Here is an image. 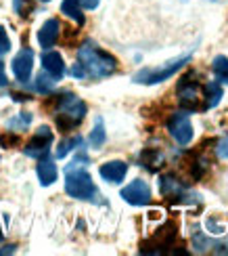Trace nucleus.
<instances>
[{"label": "nucleus", "instance_id": "1", "mask_svg": "<svg viewBox=\"0 0 228 256\" xmlns=\"http://www.w3.org/2000/svg\"><path fill=\"white\" fill-rule=\"evenodd\" d=\"M78 66L84 70L86 76L92 78H107L115 74L117 70V61L113 55L101 50L92 42H84V44L78 48Z\"/></svg>", "mask_w": 228, "mask_h": 256}, {"label": "nucleus", "instance_id": "2", "mask_svg": "<svg viewBox=\"0 0 228 256\" xmlns=\"http://www.w3.org/2000/svg\"><path fill=\"white\" fill-rule=\"evenodd\" d=\"M57 105V128L61 132H69L78 126L86 116V103L73 92H63L55 99Z\"/></svg>", "mask_w": 228, "mask_h": 256}, {"label": "nucleus", "instance_id": "3", "mask_svg": "<svg viewBox=\"0 0 228 256\" xmlns=\"http://www.w3.org/2000/svg\"><path fill=\"white\" fill-rule=\"evenodd\" d=\"M82 160H73V164L67 166V172H65V191L75 200H94L96 187L92 183L90 174L80 164Z\"/></svg>", "mask_w": 228, "mask_h": 256}, {"label": "nucleus", "instance_id": "4", "mask_svg": "<svg viewBox=\"0 0 228 256\" xmlns=\"http://www.w3.org/2000/svg\"><path fill=\"white\" fill-rule=\"evenodd\" d=\"M193 74H187L178 82V103L182 110L187 112H203L205 110V97L203 86L197 80H191Z\"/></svg>", "mask_w": 228, "mask_h": 256}, {"label": "nucleus", "instance_id": "5", "mask_svg": "<svg viewBox=\"0 0 228 256\" xmlns=\"http://www.w3.org/2000/svg\"><path fill=\"white\" fill-rule=\"evenodd\" d=\"M189 61H191V55H184V57H180V59L168 61L166 66H161V68H145V70H140L138 74H134L132 80H134L136 84H159V82L172 78L174 74H176L180 68L187 66Z\"/></svg>", "mask_w": 228, "mask_h": 256}, {"label": "nucleus", "instance_id": "6", "mask_svg": "<svg viewBox=\"0 0 228 256\" xmlns=\"http://www.w3.org/2000/svg\"><path fill=\"white\" fill-rule=\"evenodd\" d=\"M176 225L174 222H166L151 240H147L143 246H140V252L143 254H164L168 248L174 246V240H176Z\"/></svg>", "mask_w": 228, "mask_h": 256}, {"label": "nucleus", "instance_id": "7", "mask_svg": "<svg viewBox=\"0 0 228 256\" xmlns=\"http://www.w3.org/2000/svg\"><path fill=\"white\" fill-rule=\"evenodd\" d=\"M168 130L172 134V138L180 145H189L193 141V124L189 120L187 114H172V118L168 120Z\"/></svg>", "mask_w": 228, "mask_h": 256}, {"label": "nucleus", "instance_id": "8", "mask_svg": "<svg viewBox=\"0 0 228 256\" xmlns=\"http://www.w3.org/2000/svg\"><path fill=\"white\" fill-rule=\"evenodd\" d=\"M50 145H52V130L48 126H40L36 130V136L23 147V152L29 158H42V156L48 154Z\"/></svg>", "mask_w": 228, "mask_h": 256}, {"label": "nucleus", "instance_id": "9", "mask_svg": "<svg viewBox=\"0 0 228 256\" xmlns=\"http://www.w3.org/2000/svg\"><path fill=\"white\" fill-rule=\"evenodd\" d=\"M122 198L132 206H147L151 202V189H149V185L145 183V180L136 178L128 187L122 189Z\"/></svg>", "mask_w": 228, "mask_h": 256}, {"label": "nucleus", "instance_id": "10", "mask_svg": "<svg viewBox=\"0 0 228 256\" xmlns=\"http://www.w3.org/2000/svg\"><path fill=\"white\" fill-rule=\"evenodd\" d=\"M10 68H13V74L19 82H27L29 76H31V70H34V52L29 48H21L13 63H10Z\"/></svg>", "mask_w": 228, "mask_h": 256}, {"label": "nucleus", "instance_id": "11", "mask_svg": "<svg viewBox=\"0 0 228 256\" xmlns=\"http://www.w3.org/2000/svg\"><path fill=\"white\" fill-rule=\"evenodd\" d=\"M59 34H61V24H59V19H48L46 24L40 28V32H38V42H40V46H42V48L55 46L57 40H59Z\"/></svg>", "mask_w": 228, "mask_h": 256}, {"label": "nucleus", "instance_id": "12", "mask_svg": "<svg viewBox=\"0 0 228 256\" xmlns=\"http://www.w3.org/2000/svg\"><path fill=\"white\" fill-rule=\"evenodd\" d=\"M101 176L107 180V183H122L126 172H128V164L119 162V160H113V162H107L99 168Z\"/></svg>", "mask_w": 228, "mask_h": 256}, {"label": "nucleus", "instance_id": "13", "mask_svg": "<svg viewBox=\"0 0 228 256\" xmlns=\"http://www.w3.org/2000/svg\"><path fill=\"white\" fill-rule=\"evenodd\" d=\"M42 68L48 76H52L55 80H59L63 74H65V63H63V57L55 50H48L42 55Z\"/></svg>", "mask_w": 228, "mask_h": 256}, {"label": "nucleus", "instance_id": "14", "mask_svg": "<svg viewBox=\"0 0 228 256\" xmlns=\"http://www.w3.org/2000/svg\"><path fill=\"white\" fill-rule=\"evenodd\" d=\"M38 178H40L42 187H48V185H52L57 180V166L46 156H42L40 162H38Z\"/></svg>", "mask_w": 228, "mask_h": 256}, {"label": "nucleus", "instance_id": "15", "mask_svg": "<svg viewBox=\"0 0 228 256\" xmlns=\"http://www.w3.org/2000/svg\"><path fill=\"white\" fill-rule=\"evenodd\" d=\"M159 191L166 198H176V200H182V196L187 194L184 185H180L178 178H174V176H164V178H161L159 180Z\"/></svg>", "mask_w": 228, "mask_h": 256}, {"label": "nucleus", "instance_id": "16", "mask_svg": "<svg viewBox=\"0 0 228 256\" xmlns=\"http://www.w3.org/2000/svg\"><path fill=\"white\" fill-rule=\"evenodd\" d=\"M205 90V110H214L222 99V86L220 82H210L203 86Z\"/></svg>", "mask_w": 228, "mask_h": 256}, {"label": "nucleus", "instance_id": "17", "mask_svg": "<svg viewBox=\"0 0 228 256\" xmlns=\"http://www.w3.org/2000/svg\"><path fill=\"white\" fill-rule=\"evenodd\" d=\"M61 13L63 15H67L69 19H73L78 26L84 24V15H82V6L78 0H63V4H61Z\"/></svg>", "mask_w": 228, "mask_h": 256}, {"label": "nucleus", "instance_id": "18", "mask_svg": "<svg viewBox=\"0 0 228 256\" xmlns=\"http://www.w3.org/2000/svg\"><path fill=\"white\" fill-rule=\"evenodd\" d=\"M212 72H214L216 80H218L220 84H228V59L224 55H218V57L214 59Z\"/></svg>", "mask_w": 228, "mask_h": 256}, {"label": "nucleus", "instance_id": "19", "mask_svg": "<svg viewBox=\"0 0 228 256\" xmlns=\"http://www.w3.org/2000/svg\"><path fill=\"white\" fill-rule=\"evenodd\" d=\"M140 162H143V166L149 170H157L161 166V156H159V152H155V149H145V152L140 154Z\"/></svg>", "mask_w": 228, "mask_h": 256}, {"label": "nucleus", "instance_id": "20", "mask_svg": "<svg viewBox=\"0 0 228 256\" xmlns=\"http://www.w3.org/2000/svg\"><path fill=\"white\" fill-rule=\"evenodd\" d=\"M105 138H107V134H105L103 120H101V118H96V124H94V128H92V132H90V136H88V141H90L92 147H103Z\"/></svg>", "mask_w": 228, "mask_h": 256}, {"label": "nucleus", "instance_id": "21", "mask_svg": "<svg viewBox=\"0 0 228 256\" xmlns=\"http://www.w3.org/2000/svg\"><path fill=\"white\" fill-rule=\"evenodd\" d=\"M52 86H55V78L48 76V74H38V78H36V84H34V88L42 94H46L52 90Z\"/></svg>", "mask_w": 228, "mask_h": 256}, {"label": "nucleus", "instance_id": "22", "mask_svg": "<svg viewBox=\"0 0 228 256\" xmlns=\"http://www.w3.org/2000/svg\"><path fill=\"white\" fill-rule=\"evenodd\" d=\"M78 145H82V136H71V138H65V141L57 147V158H65L71 149H75Z\"/></svg>", "mask_w": 228, "mask_h": 256}, {"label": "nucleus", "instance_id": "23", "mask_svg": "<svg viewBox=\"0 0 228 256\" xmlns=\"http://www.w3.org/2000/svg\"><path fill=\"white\" fill-rule=\"evenodd\" d=\"M0 145L10 149V147H17L19 145V134H13V132H4L0 134Z\"/></svg>", "mask_w": 228, "mask_h": 256}, {"label": "nucleus", "instance_id": "24", "mask_svg": "<svg viewBox=\"0 0 228 256\" xmlns=\"http://www.w3.org/2000/svg\"><path fill=\"white\" fill-rule=\"evenodd\" d=\"M10 48V40H8V34H6V30L0 26V57L4 55V52H8Z\"/></svg>", "mask_w": 228, "mask_h": 256}, {"label": "nucleus", "instance_id": "25", "mask_svg": "<svg viewBox=\"0 0 228 256\" xmlns=\"http://www.w3.org/2000/svg\"><path fill=\"white\" fill-rule=\"evenodd\" d=\"M29 122H31V116H29V114H21V118H15V120L8 122V128H15V126L23 128V126H27Z\"/></svg>", "mask_w": 228, "mask_h": 256}, {"label": "nucleus", "instance_id": "26", "mask_svg": "<svg viewBox=\"0 0 228 256\" xmlns=\"http://www.w3.org/2000/svg\"><path fill=\"white\" fill-rule=\"evenodd\" d=\"M218 158H222V160H226L228 158V134L222 138V141L218 143Z\"/></svg>", "mask_w": 228, "mask_h": 256}, {"label": "nucleus", "instance_id": "27", "mask_svg": "<svg viewBox=\"0 0 228 256\" xmlns=\"http://www.w3.org/2000/svg\"><path fill=\"white\" fill-rule=\"evenodd\" d=\"M78 2H80L82 8H88V10H92V8L99 6V0H78Z\"/></svg>", "mask_w": 228, "mask_h": 256}, {"label": "nucleus", "instance_id": "28", "mask_svg": "<svg viewBox=\"0 0 228 256\" xmlns=\"http://www.w3.org/2000/svg\"><path fill=\"white\" fill-rule=\"evenodd\" d=\"M0 86H6V74H4V63H0Z\"/></svg>", "mask_w": 228, "mask_h": 256}, {"label": "nucleus", "instance_id": "29", "mask_svg": "<svg viewBox=\"0 0 228 256\" xmlns=\"http://www.w3.org/2000/svg\"><path fill=\"white\" fill-rule=\"evenodd\" d=\"M17 250V246H15V244H10V246H4L2 250H0V254H13Z\"/></svg>", "mask_w": 228, "mask_h": 256}, {"label": "nucleus", "instance_id": "30", "mask_svg": "<svg viewBox=\"0 0 228 256\" xmlns=\"http://www.w3.org/2000/svg\"><path fill=\"white\" fill-rule=\"evenodd\" d=\"M15 10H17V13L21 10V0H15Z\"/></svg>", "mask_w": 228, "mask_h": 256}, {"label": "nucleus", "instance_id": "31", "mask_svg": "<svg viewBox=\"0 0 228 256\" xmlns=\"http://www.w3.org/2000/svg\"><path fill=\"white\" fill-rule=\"evenodd\" d=\"M0 242H2V227H0Z\"/></svg>", "mask_w": 228, "mask_h": 256}, {"label": "nucleus", "instance_id": "32", "mask_svg": "<svg viewBox=\"0 0 228 256\" xmlns=\"http://www.w3.org/2000/svg\"><path fill=\"white\" fill-rule=\"evenodd\" d=\"M42 2H48V0H42Z\"/></svg>", "mask_w": 228, "mask_h": 256}]
</instances>
